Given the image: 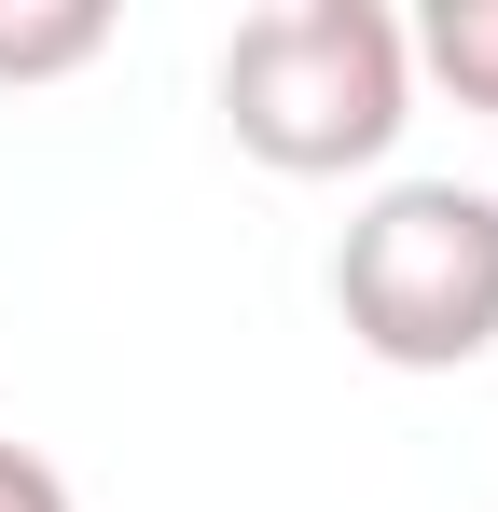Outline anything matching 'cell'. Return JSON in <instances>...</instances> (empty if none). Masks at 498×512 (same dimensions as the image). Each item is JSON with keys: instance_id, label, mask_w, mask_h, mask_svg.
Here are the masks:
<instances>
[{"instance_id": "cell-1", "label": "cell", "mask_w": 498, "mask_h": 512, "mask_svg": "<svg viewBox=\"0 0 498 512\" xmlns=\"http://www.w3.org/2000/svg\"><path fill=\"white\" fill-rule=\"evenodd\" d=\"M222 125L249 167L277 180H346L388 167V139L415 125V56L388 0H263L222 42Z\"/></svg>"}, {"instance_id": "cell-2", "label": "cell", "mask_w": 498, "mask_h": 512, "mask_svg": "<svg viewBox=\"0 0 498 512\" xmlns=\"http://www.w3.org/2000/svg\"><path fill=\"white\" fill-rule=\"evenodd\" d=\"M332 319L388 374H471L498 346V194L485 180H388L332 236Z\"/></svg>"}, {"instance_id": "cell-3", "label": "cell", "mask_w": 498, "mask_h": 512, "mask_svg": "<svg viewBox=\"0 0 498 512\" xmlns=\"http://www.w3.org/2000/svg\"><path fill=\"white\" fill-rule=\"evenodd\" d=\"M402 56L457 97V111H498V0H429L402 28Z\"/></svg>"}, {"instance_id": "cell-4", "label": "cell", "mask_w": 498, "mask_h": 512, "mask_svg": "<svg viewBox=\"0 0 498 512\" xmlns=\"http://www.w3.org/2000/svg\"><path fill=\"white\" fill-rule=\"evenodd\" d=\"M111 56V0H42V14H0V84H70Z\"/></svg>"}, {"instance_id": "cell-5", "label": "cell", "mask_w": 498, "mask_h": 512, "mask_svg": "<svg viewBox=\"0 0 498 512\" xmlns=\"http://www.w3.org/2000/svg\"><path fill=\"white\" fill-rule=\"evenodd\" d=\"M0 512H83V499H70V471H56L42 443H14V429H0Z\"/></svg>"}]
</instances>
